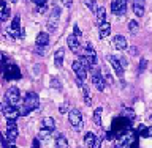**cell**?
Wrapping results in <instances>:
<instances>
[{"label":"cell","instance_id":"cell-22","mask_svg":"<svg viewBox=\"0 0 152 148\" xmlns=\"http://www.w3.org/2000/svg\"><path fill=\"white\" fill-rule=\"evenodd\" d=\"M97 21H98V24H102V22H104L106 21V9H104L103 6H100L98 5V8H97Z\"/></svg>","mask_w":152,"mask_h":148},{"label":"cell","instance_id":"cell-14","mask_svg":"<svg viewBox=\"0 0 152 148\" xmlns=\"http://www.w3.org/2000/svg\"><path fill=\"white\" fill-rule=\"evenodd\" d=\"M113 46L119 51H124L127 47V40L122 35H117V36H114V40H113Z\"/></svg>","mask_w":152,"mask_h":148},{"label":"cell","instance_id":"cell-8","mask_svg":"<svg viewBox=\"0 0 152 148\" xmlns=\"http://www.w3.org/2000/svg\"><path fill=\"white\" fill-rule=\"evenodd\" d=\"M73 71H75V74H76V77L78 79H81V80H86L87 79V68H86V66L81 63L79 60H76V61H73Z\"/></svg>","mask_w":152,"mask_h":148},{"label":"cell","instance_id":"cell-11","mask_svg":"<svg viewBox=\"0 0 152 148\" xmlns=\"http://www.w3.org/2000/svg\"><path fill=\"white\" fill-rule=\"evenodd\" d=\"M21 17L19 16H14L13 19V22H11V27H10V33H11V36L13 38H16V36H21Z\"/></svg>","mask_w":152,"mask_h":148},{"label":"cell","instance_id":"cell-16","mask_svg":"<svg viewBox=\"0 0 152 148\" xmlns=\"http://www.w3.org/2000/svg\"><path fill=\"white\" fill-rule=\"evenodd\" d=\"M66 44H68V47L71 49V52H78V51H79V40H78V36H76V35L68 36Z\"/></svg>","mask_w":152,"mask_h":148},{"label":"cell","instance_id":"cell-9","mask_svg":"<svg viewBox=\"0 0 152 148\" xmlns=\"http://www.w3.org/2000/svg\"><path fill=\"white\" fill-rule=\"evenodd\" d=\"M92 82H94L95 87H97V90H100V92L104 90V79H103L102 73H100L97 68L92 69Z\"/></svg>","mask_w":152,"mask_h":148},{"label":"cell","instance_id":"cell-25","mask_svg":"<svg viewBox=\"0 0 152 148\" xmlns=\"http://www.w3.org/2000/svg\"><path fill=\"white\" fill-rule=\"evenodd\" d=\"M56 145L57 148H68V140L64 136H57L56 137Z\"/></svg>","mask_w":152,"mask_h":148},{"label":"cell","instance_id":"cell-15","mask_svg":"<svg viewBox=\"0 0 152 148\" xmlns=\"http://www.w3.org/2000/svg\"><path fill=\"white\" fill-rule=\"evenodd\" d=\"M41 129H48V131H54L56 129V121H54V118H51V117H46V118H43V121H41Z\"/></svg>","mask_w":152,"mask_h":148},{"label":"cell","instance_id":"cell-32","mask_svg":"<svg viewBox=\"0 0 152 148\" xmlns=\"http://www.w3.org/2000/svg\"><path fill=\"white\" fill-rule=\"evenodd\" d=\"M51 87L56 88V90L62 88V85H60V82H59V79H57V77H51Z\"/></svg>","mask_w":152,"mask_h":148},{"label":"cell","instance_id":"cell-12","mask_svg":"<svg viewBox=\"0 0 152 148\" xmlns=\"http://www.w3.org/2000/svg\"><path fill=\"white\" fill-rule=\"evenodd\" d=\"M83 55L90 61V65H92V66L97 63V52H95V49L92 47V44H89V43H87V46H86V49H84V54H83Z\"/></svg>","mask_w":152,"mask_h":148},{"label":"cell","instance_id":"cell-27","mask_svg":"<svg viewBox=\"0 0 152 148\" xmlns=\"http://www.w3.org/2000/svg\"><path fill=\"white\" fill-rule=\"evenodd\" d=\"M122 117H125V118H128V120H135V112L132 110V109H124L122 110V113H121Z\"/></svg>","mask_w":152,"mask_h":148},{"label":"cell","instance_id":"cell-2","mask_svg":"<svg viewBox=\"0 0 152 148\" xmlns=\"http://www.w3.org/2000/svg\"><path fill=\"white\" fill-rule=\"evenodd\" d=\"M2 112L8 120H16L18 117H21V110H19L18 107H14L13 104H10L7 99L2 103Z\"/></svg>","mask_w":152,"mask_h":148},{"label":"cell","instance_id":"cell-40","mask_svg":"<svg viewBox=\"0 0 152 148\" xmlns=\"http://www.w3.org/2000/svg\"><path fill=\"white\" fill-rule=\"evenodd\" d=\"M121 63H122V66H124V68H125V66L128 65V61H127L125 58H121Z\"/></svg>","mask_w":152,"mask_h":148},{"label":"cell","instance_id":"cell-39","mask_svg":"<svg viewBox=\"0 0 152 148\" xmlns=\"http://www.w3.org/2000/svg\"><path fill=\"white\" fill-rule=\"evenodd\" d=\"M37 3V6H41V5H46V0H33Z\"/></svg>","mask_w":152,"mask_h":148},{"label":"cell","instance_id":"cell-38","mask_svg":"<svg viewBox=\"0 0 152 148\" xmlns=\"http://www.w3.org/2000/svg\"><path fill=\"white\" fill-rule=\"evenodd\" d=\"M62 2H64V5H65L66 8H70L71 3H73V0H62Z\"/></svg>","mask_w":152,"mask_h":148},{"label":"cell","instance_id":"cell-19","mask_svg":"<svg viewBox=\"0 0 152 148\" xmlns=\"http://www.w3.org/2000/svg\"><path fill=\"white\" fill-rule=\"evenodd\" d=\"M95 140H97V137H95L94 132H86V136H84V145L87 147V148H94L95 145Z\"/></svg>","mask_w":152,"mask_h":148},{"label":"cell","instance_id":"cell-17","mask_svg":"<svg viewBox=\"0 0 152 148\" xmlns=\"http://www.w3.org/2000/svg\"><path fill=\"white\" fill-rule=\"evenodd\" d=\"M64 57H65V51L64 49H57L56 54H54V63L57 68H62L64 65Z\"/></svg>","mask_w":152,"mask_h":148},{"label":"cell","instance_id":"cell-3","mask_svg":"<svg viewBox=\"0 0 152 148\" xmlns=\"http://www.w3.org/2000/svg\"><path fill=\"white\" fill-rule=\"evenodd\" d=\"M3 79L5 80H18L21 79V73L16 65H7L3 68Z\"/></svg>","mask_w":152,"mask_h":148},{"label":"cell","instance_id":"cell-29","mask_svg":"<svg viewBox=\"0 0 152 148\" xmlns=\"http://www.w3.org/2000/svg\"><path fill=\"white\" fill-rule=\"evenodd\" d=\"M138 28H140V24H138V21H130L128 22V30H130V33H135L138 32Z\"/></svg>","mask_w":152,"mask_h":148},{"label":"cell","instance_id":"cell-34","mask_svg":"<svg viewBox=\"0 0 152 148\" xmlns=\"http://www.w3.org/2000/svg\"><path fill=\"white\" fill-rule=\"evenodd\" d=\"M102 142H103V139H102V137H98V139L95 140V145H94V148H102Z\"/></svg>","mask_w":152,"mask_h":148},{"label":"cell","instance_id":"cell-23","mask_svg":"<svg viewBox=\"0 0 152 148\" xmlns=\"http://www.w3.org/2000/svg\"><path fill=\"white\" fill-rule=\"evenodd\" d=\"M3 134L7 136L10 140H13V142L18 139V129H16V128H7V131H5Z\"/></svg>","mask_w":152,"mask_h":148},{"label":"cell","instance_id":"cell-41","mask_svg":"<svg viewBox=\"0 0 152 148\" xmlns=\"http://www.w3.org/2000/svg\"><path fill=\"white\" fill-rule=\"evenodd\" d=\"M38 145H40V142H38V139H35L33 140V147L32 148H38Z\"/></svg>","mask_w":152,"mask_h":148},{"label":"cell","instance_id":"cell-18","mask_svg":"<svg viewBox=\"0 0 152 148\" xmlns=\"http://www.w3.org/2000/svg\"><path fill=\"white\" fill-rule=\"evenodd\" d=\"M109 33H111V24L106 22V21L100 24V33H98L100 38H106Z\"/></svg>","mask_w":152,"mask_h":148},{"label":"cell","instance_id":"cell-44","mask_svg":"<svg viewBox=\"0 0 152 148\" xmlns=\"http://www.w3.org/2000/svg\"><path fill=\"white\" fill-rule=\"evenodd\" d=\"M13 148H16V147H13Z\"/></svg>","mask_w":152,"mask_h":148},{"label":"cell","instance_id":"cell-31","mask_svg":"<svg viewBox=\"0 0 152 148\" xmlns=\"http://www.w3.org/2000/svg\"><path fill=\"white\" fill-rule=\"evenodd\" d=\"M19 110H21V117H26V115H28V113L32 112V109H30V107H27L26 104H22V106L19 107Z\"/></svg>","mask_w":152,"mask_h":148},{"label":"cell","instance_id":"cell-6","mask_svg":"<svg viewBox=\"0 0 152 148\" xmlns=\"http://www.w3.org/2000/svg\"><path fill=\"white\" fill-rule=\"evenodd\" d=\"M127 2L128 0H113L111 2V11L117 16H124L127 13Z\"/></svg>","mask_w":152,"mask_h":148},{"label":"cell","instance_id":"cell-35","mask_svg":"<svg viewBox=\"0 0 152 148\" xmlns=\"http://www.w3.org/2000/svg\"><path fill=\"white\" fill-rule=\"evenodd\" d=\"M59 112H60V113H66V112H68V109H66V104H62V106L59 107Z\"/></svg>","mask_w":152,"mask_h":148},{"label":"cell","instance_id":"cell-5","mask_svg":"<svg viewBox=\"0 0 152 148\" xmlns=\"http://www.w3.org/2000/svg\"><path fill=\"white\" fill-rule=\"evenodd\" d=\"M22 104H26L27 107H30L32 110H37L40 107V99H38V95L33 93V92H28L22 99Z\"/></svg>","mask_w":152,"mask_h":148},{"label":"cell","instance_id":"cell-43","mask_svg":"<svg viewBox=\"0 0 152 148\" xmlns=\"http://www.w3.org/2000/svg\"><path fill=\"white\" fill-rule=\"evenodd\" d=\"M149 120H151V125H152V115H151V118H149Z\"/></svg>","mask_w":152,"mask_h":148},{"label":"cell","instance_id":"cell-28","mask_svg":"<svg viewBox=\"0 0 152 148\" xmlns=\"http://www.w3.org/2000/svg\"><path fill=\"white\" fill-rule=\"evenodd\" d=\"M81 90H83V95H84V103H86V104H89V106H90V104H92V99H90V93H89V88H87V87H86V85H84V87L81 88Z\"/></svg>","mask_w":152,"mask_h":148},{"label":"cell","instance_id":"cell-4","mask_svg":"<svg viewBox=\"0 0 152 148\" xmlns=\"http://www.w3.org/2000/svg\"><path fill=\"white\" fill-rule=\"evenodd\" d=\"M68 121L71 123V126L76 128V129H81L83 128V115L78 109H71L68 112Z\"/></svg>","mask_w":152,"mask_h":148},{"label":"cell","instance_id":"cell-33","mask_svg":"<svg viewBox=\"0 0 152 148\" xmlns=\"http://www.w3.org/2000/svg\"><path fill=\"white\" fill-rule=\"evenodd\" d=\"M146 66H147V60L142 58V60H141V65H140V73H142V71L146 69Z\"/></svg>","mask_w":152,"mask_h":148},{"label":"cell","instance_id":"cell-21","mask_svg":"<svg viewBox=\"0 0 152 148\" xmlns=\"http://www.w3.org/2000/svg\"><path fill=\"white\" fill-rule=\"evenodd\" d=\"M49 44V33L43 32V33H38L37 36V46H48Z\"/></svg>","mask_w":152,"mask_h":148},{"label":"cell","instance_id":"cell-30","mask_svg":"<svg viewBox=\"0 0 152 148\" xmlns=\"http://www.w3.org/2000/svg\"><path fill=\"white\" fill-rule=\"evenodd\" d=\"M86 6H87L90 11H94V13H97V8H98V5L95 3V0H86Z\"/></svg>","mask_w":152,"mask_h":148},{"label":"cell","instance_id":"cell-26","mask_svg":"<svg viewBox=\"0 0 152 148\" xmlns=\"http://www.w3.org/2000/svg\"><path fill=\"white\" fill-rule=\"evenodd\" d=\"M0 6H2V21H7L10 17V8L7 6V2H0Z\"/></svg>","mask_w":152,"mask_h":148},{"label":"cell","instance_id":"cell-13","mask_svg":"<svg viewBox=\"0 0 152 148\" xmlns=\"http://www.w3.org/2000/svg\"><path fill=\"white\" fill-rule=\"evenodd\" d=\"M133 13L136 16H144V0H133Z\"/></svg>","mask_w":152,"mask_h":148},{"label":"cell","instance_id":"cell-10","mask_svg":"<svg viewBox=\"0 0 152 148\" xmlns=\"http://www.w3.org/2000/svg\"><path fill=\"white\" fill-rule=\"evenodd\" d=\"M108 61L111 63V66L114 68V71H116V74L119 76V77H122L124 76V66L121 63V60H119L117 57H114V55H108Z\"/></svg>","mask_w":152,"mask_h":148},{"label":"cell","instance_id":"cell-7","mask_svg":"<svg viewBox=\"0 0 152 148\" xmlns=\"http://www.w3.org/2000/svg\"><path fill=\"white\" fill-rule=\"evenodd\" d=\"M5 99L13 104V106H16V104L19 103V99H21V93H19V88L18 87H10L7 90V93H5Z\"/></svg>","mask_w":152,"mask_h":148},{"label":"cell","instance_id":"cell-37","mask_svg":"<svg viewBox=\"0 0 152 148\" xmlns=\"http://www.w3.org/2000/svg\"><path fill=\"white\" fill-rule=\"evenodd\" d=\"M73 32H75V35L78 36V38H79L81 35H83V33H81V30H79V27H78V25H75V28H73Z\"/></svg>","mask_w":152,"mask_h":148},{"label":"cell","instance_id":"cell-42","mask_svg":"<svg viewBox=\"0 0 152 148\" xmlns=\"http://www.w3.org/2000/svg\"><path fill=\"white\" fill-rule=\"evenodd\" d=\"M10 2H11V3H18V0H10Z\"/></svg>","mask_w":152,"mask_h":148},{"label":"cell","instance_id":"cell-1","mask_svg":"<svg viewBox=\"0 0 152 148\" xmlns=\"http://www.w3.org/2000/svg\"><path fill=\"white\" fill-rule=\"evenodd\" d=\"M130 121L132 120H128V118L122 117V115L113 121V132H114V136H116V139L124 136L128 129H130Z\"/></svg>","mask_w":152,"mask_h":148},{"label":"cell","instance_id":"cell-20","mask_svg":"<svg viewBox=\"0 0 152 148\" xmlns=\"http://www.w3.org/2000/svg\"><path fill=\"white\" fill-rule=\"evenodd\" d=\"M138 134H141V137H144V139H147V137H152V125L149 128H146L144 125H140L136 129Z\"/></svg>","mask_w":152,"mask_h":148},{"label":"cell","instance_id":"cell-24","mask_svg":"<svg viewBox=\"0 0 152 148\" xmlns=\"http://www.w3.org/2000/svg\"><path fill=\"white\" fill-rule=\"evenodd\" d=\"M102 113H103V109L102 107H97L95 109V112H94V123L97 126L102 125Z\"/></svg>","mask_w":152,"mask_h":148},{"label":"cell","instance_id":"cell-36","mask_svg":"<svg viewBox=\"0 0 152 148\" xmlns=\"http://www.w3.org/2000/svg\"><path fill=\"white\" fill-rule=\"evenodd\" d=\"M7 128H16V121H14V120H8L7 121Z\"/></svg>","mask_w":152,"mask_h":148}]
</instances>
